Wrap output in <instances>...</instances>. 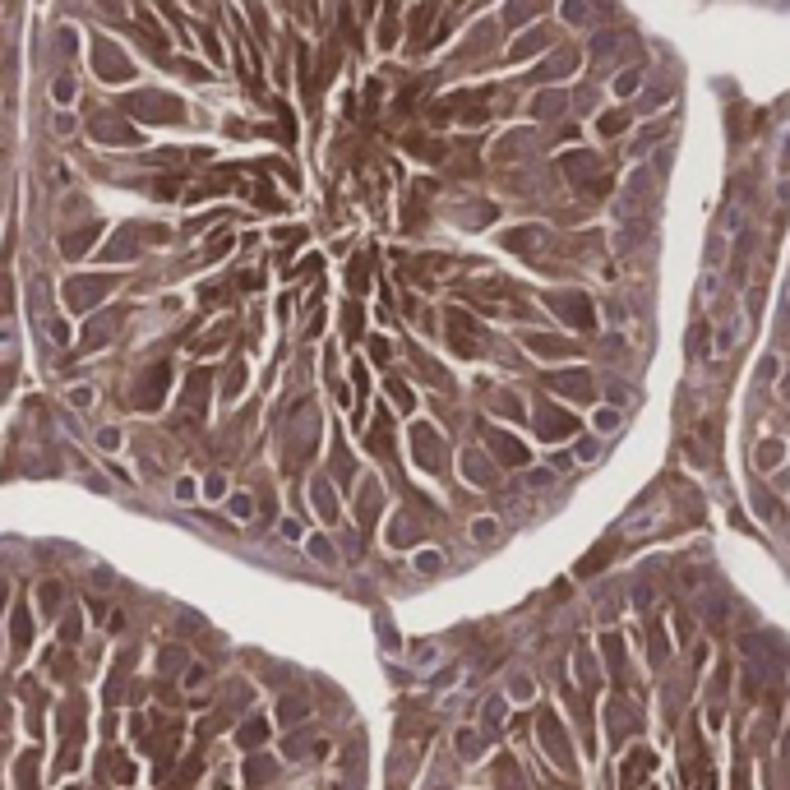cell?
<instances>
[{"instance_id":"cell-7","label":"cell","mask_w":790,"mask_h":790,"mask_svg":"<svg viewBox=\"0 0 790 790\" xmlns=\"http://www.w3.org/2000/svg\"><path fill=\"white\" fill-rule=\"evenodd\" d=\"M93 134H97L102 143H139V130H130L125 121H106V116L93 125Z\"/></svg>"},{"instance_id":"cell-19","label":"cell","mask_w":790,"mask_h":790,"mask_svg":"<svg viewBox=\"0 0 790 790\" xmlns=\"http://www.w3.org/2000/svg\"><path fill=\"white\" fill-rule=\"evenodd\" d=\"M315 509H319V518H324V522H338V500L328 495V485H324V481L315 485Z\"/></svg>"},{"instance_id":"cell-28","label":"cell","mask_w":790,"mask_h":790,"mask_svg":"<svg viewBox=\"0 0 790 790\" xmlns=\"http://www.w3.org/2000/svg\"><path fill=\"white\" fill-rule=\"evenodd\" d=\"M9 305H14V287H9V278L0 273V315H9Z\"/></svg>"},{"instance_id":"cell-16","label":"cell","mask_w":790,"mask_h":790,"mask_svg":"<svg viewBox=\"0 0 790 790\" xmlns=\"http://www.w3.org/2000/svg\"><path fill=\"white\" fill-rule=\"evenodd\" d=\"M93 240H97V222H88V227H83V231H70V236H65V240H61V250H65V255H70V259H79V255H83V250H88V245H93Z\"/></svg>"},{"instance_id":"cell-21","label":"cell","mask_w":790,"mask_h":790,"mask_svg":"<svg viewBox=\"0 0 790 790\" xmlns=\"http://www.w3.org/2000/svg\"><path fill=\"white\" fill-rule=\"evenodd\" d=\"M37 606H42V614L61 610V582H42V587H37Z\"/></svg>"},{"instance_id":"cell-5","label":"cell","mask_w":790,"mask_h":790,"mask_svg":"<svg viewBox=\"0 0 790 790\" xmlns=\"http://www.w3.org/2000/svg\"><path fill=\"white\" fill-rule=\"evenodd\" d=\"M444 324H448V338H453V347L462 351V356H476V351H481V347H476V324L462 315V310H448Z\"/></svg>"},{"instance_id":"cell-35","label":"cell","mask_w":790,"mask_h":790,"mask_svg":"<svg viewBox=\"0 0 790 790\" xmlns=\"http://www.w3.org/2000/svg\"><path fill=\"white\" fill-rule=\"evenodd\" d=\"M457 749H462V754H467V758H472V754H476V735H472V730H462V735H457Z\"/></svg>"},{"instance_id":"cell-33","label":"cell","mask_w":790,"mask_h":790,"mask_svg":"<svg viewBox=\"0 0 790 790\" xmlns=\"http://www.w3.org/2000/svg\"><path fill=\"white\" fill-rule=\"evenodd\" d=\"M388 393H393L402 407H412V388H407V384H397V379H393V384H388Z\"/></svg>"},{"instance_id":"cell-22","label":"cell","mask_w":790,"mask_h":790,"mask_svg":"<svg viewBox=\"0 0 790 790\" xmlns=\"http://www.w3.org/2000/svg\"><path fill=\"white\" fill-rule=\"evenodd\" d=\"M227 509H231V518H236V522H250V513H255V500H250V495H231Z\"/></svg>"},{"instance_id":"cell-37","label":"cell","mask_w":790,"mask_h":790,"mask_svg":"<svg viewBox=\"0 0 790 790\" xmlns=\"http://www.w3.org/2000/svg\"><path fill=\"white\" fill-rule=\"evenodd\" d=\"M5 601H9V587H5V582H0V610H5Z\"/></svg>"},{"instance_id":"cell-12","label":"cell","mask_w":790,"mask_h":790,"mask_svg":"<svg viewBox=\"0 0 790 790\" xmlns=\"http://www.w3.org/2000/svg\"><path fill=\"white\" fill-rule=\"evenodd\" d=\"M536 430H541L545 439L573 435V416H559V412H536Z\"/></svg>"},{"instance_id":"cell-1","label":"cell","mask_w":790,"mask_h":790,"mask_svg":"<svg viewBox=\"0 0 790 790\" xmlns=\"http://www.w3.org/2000/svg\"><path fill=\"white\" fill-rule=\"evenodd\" d=\"M111 291H116L111 273H97V278H70V282H65V310L88 315V310H93L102 296H111Z\"/></svg>"},{"instance_id":"cell-20","label":"cell","mask_w":790,"mask_h":790,"mask_svg":"<svg viewBox=\"0 0 790 790\" xmlns=\"http://www.w3.org/2000/svg\"><path fill=\"white\" fill-rule=\"evenodd\" d=\"M245 781L250 786H268L273 781V763H268V758H250V763H245Z\"/></svg>"},{"instance_id":"cell-13","label":"cell","mask_w":790,"mask_h":790,"mask_svg":"<svg viewBox=\"0 0 790 790\" xmlns=\"http://www.w3.org/2000/svg\"><path fill=\"white\" fill-rule=\"evenodd\" d=\"M642 772H652V754H647V749H633L629 763H624V790L638 786V781H642Z\"/></svg>"},{"instance_id":"cell-15","label":"cell","mask_w":790,"mask_h":790,"mask_svg":"<svg viewBox=\"0 0 790 790\" xmlns=\"http://www.w3.org/2000/svg\"><path fill=\"white\" fill-rule=\"evenodd\" d=\"M9 638H14V652H28V642H33V619H28L24 606H19L14 619H9Z\"/></svg>"},{"instance_id":"cell-24","label":"cell","mask_w":790,"mask_h":790,"mask_svg":"<svg viewBox=\"0 0 790 790\" xmlns=\"http://www.w3.org/2000/svg\"><path fill=\"white\" fill-rule=\"evenodd\" d=\"M310 554H315L319 564H333V545H328L324 536H310Z\"/></svg>"},{"instance_id":"cell-11","label":"cell","mask_w":790,"mask_h":790,"mask_svg":"<svg viewBox=\"0 0 790 790\" xmlns=\"http://www.w3.org/2000/svg\"><path fill=\"white\" fill-rule=\"evenodd\" d=\"M203 397H208V370H194L190 384H185V407L194 416H203Z\"/></svg>"},{"instance_id":"cell-29","label":"cell","mask_w":790,"mask_h":790,"mask_svg":"<svg viewBox=\"0 0 790 790\" xmlns=\"http://www.w3.org/2000/svg\"><path fill=\"white\" fill-rule=\"evenodd\" d=\"M61 638H65V642H74V638H79V610H74V614H65V629H61Z\"/></svg>"},{"instance_id":"cell-34","label":"cell","mask_w":790,"mask_h":790,"mask_svg":"<svg viewBox=\"0 0 790 790\" xmlns=\"http://www.w3.org/2000/svg\"><path fill=\"white\" fill-rule=\"evenodd\" d=\"M97 444H102L106 453H111V448H121V430H102V435H97Z\"/></svg>"},{"instance_id":"cell-3","label":"cell","mask_w":790,"mask_h":790,"mask_svg":"<svg viewBox=\"0 0 790 790\" xmlns=\"http://www.w3.org/2000/svg\"><path fill=\"white\" fill-rule=\"evenodd\" d=\"M93 65H97V74H102L106 83H125L134 74V65L121 56V46H111V42H97V51H93Z\"/></svg>"},{"instance_id":"cell-10","label":"cell","mask_w":790,"mask_h":790,"mask_svg":"<svg viewBox=\"0 0 790 790\" xmlns=\"http://www.w3.org/2000/svg\"><path fill=\"white\" fill-rule=\"evenodd\" d=\"M485 439H490V448L504 457V462H527V448L518 444L513 435H500V430H485Z\"/></svg>"},{"instance_id":"cell-36","label":"cell","mask_w":790,"mask_h":790,"mask_svg":"<svg viewBox=\"0 0 790 790\" xmlns=\"http://www.w3.org/2000/svg\"><path fill=\"white\" fill-rule=\"evenodd\" d=\"M282 536H287V541H300V536H305V527H300V522H282Z\"/></svg>"},{"instance_id":"cell-14","label":"cell","mask_w":790,"mask_h":790,"mask_svg":"<svg viewBox=\"0 0 790 790\" xmlns=\"http://www.w3.org/2000/svg\"><path fill=\"white\" fill-rule=\"evenodd\" d=\"M305 716H310V702L300 698V694H287V698L278 702V721H282V726H296V721H305Z\"/></svg>"},{"instance_id":"cell-8","label":"cell","mask_w":790,"mask_h":790,"mask_svg":"<svg viewBox=\"0 0 790 790\" xmlns=\"http://www.w3.org/2000/svg\"><path fill=\"white\" fill-rule=\"evenodd\" d=\"M550 388H559V393H569V397H582V402L592 397V379L582 375V370H573V375H550Z\"/></svg>"},{"instance_id":"cell-6","label":"cell","mask_w":790,"mask_h":790,"mask_svg":"<svg viewBox=\"0 0 790 790\" xmlns=\"http://www.w3.org/2000/svg\"><path fill=\"white\" fill-rule=\"evenodd\" d=\"M554 310H559L569 324H578V328H592V305H587V296H554Z\"/></svg>"},{"instance_id":"cell-30","label":"cell","mask_w":790,"mask_h":790,"mask_svg":"<svg viewBox=\"0 0 790 790\" xmlns=\"http://www.w3.org/2000/svg\"><path fill=\"white\" fill-rule=\"evenodd\" d=\"M203 495H208V500H222V495H227V481H222V476H208V485H203Z\"/></svg>"},{"instance_id":"cell-2","label":"cell","mask_w":790,"mask_h":790,"mask_svg":"<svg viewBox=\"0 0 790 790\" xmlns=\"http://www.w3.org/2000/svg\"><path fill=\"white\" fill-rule=\"evenodd\" d=\"M130 106L139 121H153V125H171V121H181V111L185 106L176 102V97H167V93H139V97H130Z\"/></svg>"},{"instance_id":"cell-25","label":"cell","mask_w":790,"mask_h":790,"mask_svg":"<svg viewBox=\"0 0 790 790\" xmlns=\"http://www.w3.org/2000/svg\"><path fill=\"white\" fill-rule=\"evenodd\" d=\"M227 250H231V236H227V231H218V236L208 240V250H203V259H218V255H227Z\"/></svg>"},{"instance_id":"cell-26","label":"cell","mask_w":790,"mask_h":790,"mask_svg":"<svg viewBox=\"0 0 790 790\" xmlns=\"http://www.w3.org/2000/svg\"><path fill=\"white\" fill-rule=\"evenodd\" d=\"M93 397H97V393H93V388H88V384L70 388V407H79V412H83V407H93Z\"/></svg>"},{"instance_id":"cell-31","label":"cell","mask_w":790,"mask_h":790,"mask_svg":"<svg viewBox=\"0 0 790 790\" xmlns=\"http://www.w3.org/2000/svg\"><path fill=\"white\" fill-rule=\"evenodd\" d=\"M70 97H74V79L61 74V79H56V102H70Z\"/></svg>"},{"instance_id":"cell-4","label":"cell","mask_w":790,"mask_h":790,"mask_svg":"<svg viewBox=\"0 0 790 790\" xmlns=\"http://www.w3.org/2000/svg\"><path fill=\"white\" fill-rule=\"evenodd\" d=\"M167 384H171V370L167 365H153V375L139 384V393H134V407L139 412H158L162 397H167Z\"/></svg>"},{"instance_id":"cell-27","label":"cell","mask_w":790,"mask_h":790,"mask_svg":"<svg viewBox=\"0 0 790 790\" xmlns=\"http://www.w3.org/2000/svg\"><path fill=\"white\" fill-rule=\"evenodd\" d=\"M181 661H185L181 647H167V652H162V670H167V675H171V670H181Z\"/></svg>"},{"instance_id":"cell-17","label":"cell","mask_w":790,"mask_h":790,"mask_svg":"<svg viewBox=\"0 0 790 790\" xmlns=\"http://www.w3.org/2000/svg\"><path fill=\"white\" fill-rule=\"evenodd\" d=\"M134 250H139V240H134V231H121V236H116V240H106V250H102V255H106V259H130Z\"/></svg>"},{"instance_id":"cell-18","label":"cell","mask_w":790,"mask_h":790,"mask_svg":"<svg viewBox=\"0 0 790 790\" xmlns=\"http://www.w3.org/2000/svg\"><path fill=\"white\" fill-rule=\"evenodd\" d=\"M435 444H439V439H435V430H425V425H421V430H416V457H421L425 467H439Z\"/></svg>"},{"instance_id":"cell-9","label":"cell","mask_w":790,"mask_h":790,"mask_svg":"<svg viewBox=\"0 0 790 790\" xmlns=\"http://www.w3.org/2000/svg\"><path fill=\"white\" fill-rule=\"evenodd\" d=\"M263 739H268V721L263 716H245L236 730V744L240 749H263Z\"/></svg>"},{"instance_id":"cell-23","label":"cell","mask_w":790,"mask_h":790,"mask_svg":"<svg viewBox=\"0 0 790 790\" xmlns=\"http://www.w3.org/2000/svg\"><path fill=\"white\" fill-rule=\"evenodd\" d=\"M240 384H245V370H240V365H231V375H227V384H222V397H227V402H231V397H236V393H240Z\"/></svg>"},{"instance_id":"cell-32","label":"cell","mask_w":790,"mask_h":790,"mask_svg":"<svg viewBox=\"0 0 790 790\" xmlns=\"http://www.w3.org/2000/svg\"><path fill=\"white\" fill-rule=\"evenodd\" d=\"M416 569H421V573H435V569H439V554H435V550H421V559H416Z\"/></svg>"}]
</instances>
